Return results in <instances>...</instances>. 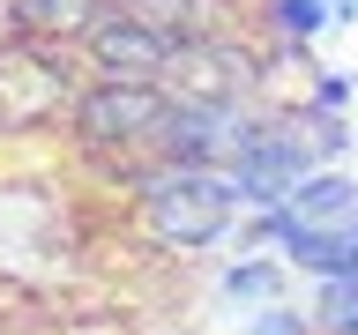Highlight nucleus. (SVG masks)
<instances>
[{
    "label": "nucleus",
    "instance_id": "obj_11",
    "mask_svg": "<svg viewBox=\"0 0 358 335\" xmlns=\"http://www.w3.org/2000/svg\"><path fill=\"white\" fill-rule=\"evenodd\" d=\"M299 105L343 119V112L358 105V75H351V67H313V82H306V97H299Z\"/></svg>",
    "mask_w": 358,
    "mask_h": 335
},
{
    "label": "nucleus",
    "instance_id": "obj_1",
    "mask_svg": "<svg viewBox=\"0 0 358 335\" xmlns=\"http://www.w3.org/2000/svg\"><path fill=\"white\" fill-rule=\"evenodd\" d=\"M134 216L142 239L164 253H201L246 231V201L231 186V172H201V164H150L134 179Z\"/></svg>",
    "mask_w": 358,
    "mask_h": 335
},
{
    "label": "nucleus",
    "instance_id": "obj_13",
    "mask_svg": "<svg viewBox=\"0 0 358 335\" xmlns=\"http://www.w3.org/2000/svg\"><path fill=\"white\" fill-rule=\"evenodd\" d=\"M90 335H105V328H90Z\"/></svg>",
    "mask_w": 358,
    "mask_h": 335
},
{
    "label": "nucleus",
    "instance_id": "obj_5",
    "mask_svg": "<svg viewBox=\"0 0 358 335\" xmlns=\"http://www.w3.org/2000/svg\"><path fill=\"white\" fill-rule=\"evenodd\" d=\"M291 298V268L276 261V253H224L217 268H209V306H284Z\"/></svg>",
    "mask_w": 358,
    "mask_h": 335
},
{
    "label": "nucleus",
    "instance_id": "obj_2",
    "mask_svg": "<svg viewBox=\"0 0 358 335\" xmlns=\"http://www.w3.org/2000/svg\"><path fill=\"white\" fill-rule=\"evenodd\" d=\"M268 112H254L246 97H194V89H172V112L157 119L150 156L157 164H201V172H224L239 164V149L262 134Z\"/></svg>",
    "mask_w": 358,
    "mask_h": 335
},
{
    "label": "nucleus",
    "instance_id": "obj_12",
    "mask_svg": "<svg viewBox=\"0 0 358 335\" xmlns=\"http://www.w3.org/2000/svg\"><path fill=\"white\" fill-rule=\"evenodd\" d=\"M329 8H336V30H351V22H358V0H329Z\"/></svg>",
    "mask_w": 358,
    "mask_h": 335
},
{
    "label": "nucleus",
    "instance_id": "obj_10",
    "mask_svg": "<svg viewBox=\"0 0 358 335\" xmlns=\"http://www.w3.org/2000/svg\"><path fill=\"white\" fill-rule=\"evenodd\" d=\"M97 15H105L97 0H8L15 30H90Z\"/></svg>",
    "mask_w": 358,
    "mask_h": 335
},
{
    "label": "nucleus",
    "instance_id": "obj_3",
    "mask_svg": "<svg viewBox=\"0 0 358 335\" xmlns=\"http://www.w3.org/2000/svg\"><path fill=\"white\" fill-rule=\"evenodd\" d=\"M83 52H90V67H97V82H157V89H172L179 52H187V45L164 38L157 22L127 15V8L112 0L105 15L83 30Z\"/></svg>",
    "mask_w": 358,
    "mask_h": 335
},
{
    "label": "nucleus",
    "instance_id": "obj_4",
    "mask_svg": "<svg viewBox=\"0 0 358 335\" xmlns=\"http://www.w3.org/2000/svg\"><path fill=\"white\" fill-rule=\"evenodd\" d=\"M172 112V89H157V82H97L75 97V134H83L90 149H127V142H142L150 149V134L157 119Z\"/></svg>",
    "mask_w": 358,
    "mask_h": 335
},
{
    "label": "nucleus",
    "instance_id": "obj_6",
    "mask_svg": "<svg viewBox=\"0 0 358 335\" xmlns=\"http://www.w3.org/2000/svg\"><path fill=\"white\" fill-rule=\"evenodd\" d=\"M284 209H291L299 223H336V216H358V172H351V164H336V172L299 179Z\"/></svg>",
    "mask_w": 358,
    "mask_h": 335
},
{
    "label": "nucleus",
    "instance_id": "obj_7",
    "mask_svg": "<svg viewBox=\"0 0 358 335\" xmlns=\"http://www.w3.org/2000/svg\"><path fill=\"white\" fill-rule=\"evenodd\" d=\"M299 306H306L313 335H358V268H343V276H313Z\"/></svg>",
    "mask_w": 358,
    "mask_h": 335
},
{
    "label": "nucleus",
    "instance_id": "obj_8",
    "mask_svg": "<svg viewBox=\"0 0 358 335\" xmlns=\"http://www.w3.org/2000/svg\"><path fill=\"white\" fill-rule=\"evenodd\" d=\"M209 328L217 335H313V320H306L299 298H284V306H246V313L209 306Z\"/></svg>",
    "mask_w": 358,
    "mask_h": 335
},
{
    "label": "nucleus",
    "instance_id": "obj_9",
    "mask_svg": "<svg viewBox=\"0 0 358 335\" xmlns=\"http://www.w3.org/2000/svg\"><path fill=\"white\" fill-rule=\"evenodd\" d=\"M336 30V8L329 0H268V38L284 45V52H306Z\"/></svg>",
    "mask_w": 358,
    "mask_h": 335
}]
</instances>
